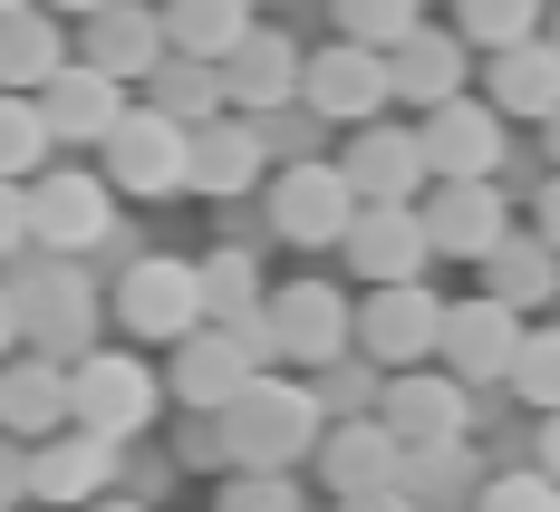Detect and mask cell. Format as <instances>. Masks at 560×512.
<instances>
[{
	"label": "cell",
	"instance_id": "e0dca14e",
	"mask_svg": "<svg viewBox=\"0 0 560 512\" xmlns=\"http://www.w3.org/2000/svg\"><path fill=\"white\" fill-rule=\"evenodd\" d=\"M116 435H97V426H49L39 445H30V503H97L116 484Z\"/></svg>",
	"mask_w": 560,
	"mask_h": 512
},
{
	"label": "cell",
	"instance_id": "d6a6232c",
	"mask_svg": "<svg viewBox=\"0 0 560 512\" xmlns=\"http://www.w3.org/2000/svg\"><path fill=\"white\" fill-rule=\"evenodd\" d=\"M512 397L532 406H560V319H522V348H512V377H503Z\"/></svg>",
	"mask_w": 560,
	"mask_h": 512
},
{
	"label": "cell",
	"instance_id": "bcb514c9",
	"mask_svg": "<svg viewBox=\"0 0 560 512\" xmlns=\"http://www.w3.org/2000/svg\"><path fill=\"white\" fill-rule=\"evenodd\" d=\"M20 348V300H10V281H0V358Z\"/></svg>",
	"mask_w": 560,
	"mask_h": 512
},
{
	"label": "cell",
	"instance_id": "4fadbf2b",
	"mask_svg": "<svg viewBox=\"0 0 560 512\" xmlns=\"http://www.w3.org/2000/svg\"><path fill=\"white\" fill-rule=\"evenodd\" d=\"M261 184V126L242 107H213L184 126V194H203V203H242Z\"/></svg>",
	"mask_w": 560,
	"mask_h": 512
},
{
	"label": "cell",
	"instance_id": "8992f818",
	"mask_svg": "<svg viewBox=\"0 0 560 512\" xmlns=\"http://www.w3.org/2000/svg\"><path fill=\"white\" fill-rule=\"evenodd\" d=\"M107 310H116V329H126V339L174 348L194 319H203V281H194V261H174V252H126V261H116Z\"/></svg>",
	"mask_w": 560,
	"mask_h": 512
},
{
	"label": "cell",
	"instance_id": "ffe728a7",
	"mask_svg": "<svg viewBox=\"0 0 560 512\" xmlns=\"http://www.w3.org/2000/svg\"><path fill=\"white\" fill-rule=\"evenodd\" d=\"M78 58L136 88V78L165 58V10H155V0H107V10H88V20H78Z\"/></svg>",
	"mask_w": 560,
	"mask_h": 512
},
{
	"label": "cell",
	"instance_id": "c3c4849f",
	"mask_svg": "<svg viewBox=\"0 0 560 512\" xmlns=\"http://www.w3.org/2000/svg\"><path fill=\"white\" fill-rule=\"evenodd\" d=\"M58 20H88V10H107V0H49Z\"/></svg>",
	"mask_w": 560,
	"mask_h": 512
},
{
	"label": "cell",
	"instance_id": "44dd1931",
	"mask_svg": "<svg viewBox=\"0 0 560 512\" xmlns=\"http://www.w3.org/2000/svg\"><path fill=\"white\" fill-rule=\"evenodd\" d=\"M39 97V116H49L58 146H88L97 155V136H107L116 116H126V78H107V68H88V58H68L49 88H30Z\"/></svg>",
	"mask_w": 560,
	"mask_h": 512
},
{
	"label": "cell",
	"instance_id": "f907efd6",
	"mask_svg": "<svg viewBox=\"0 0 560 512\" xmlns=\"http://www.w3.org/2000/svg\"><path fill=\"white\" fill-rule=\"evenodd\" d=\"M0 10H20V0H0Z\"/></svg>",
	"mask_w": 560,
	"mask_h": 512
},
{
	"label": "cell",
	"instance_id": "ba28073f",
	"mask_svg": "<svg viewBox=\"0 0 560 512\" xmlns=\"http://www.w3.org/2000/svg\"><path fill=\"white\" fill-rule=\"evenodd\" d=\"M97 155H107V184H116V194L165 203V194H184V116L136 107V97H126V116L97 136Z\"/></svg>",
	"mask_w": 560,
	"mask_h": 512
},
{
	"label": "cell",
	"instance_id": "2e32d148",
	"mask_svg": "<svg viewBox=\"0 0 560 512\" xmlns=\"http://www.w3.org/2000/svg\"><path fill=\"white\" fill-rule=\"evenodd\" d=\"M416 213H425V242H435V252H454V261H483V252L503 242V223H512L493 174H435Z\"/></svg>",
	"mask_w": 560,
	"mask_h": 512
},
{
	"label": "cell",
	"instance_id": "f35d334b",
	"mask_svg": "<svg viewBox=\"0 0 560 512\" xmlns=\"http://www.w3.org/2000/svg\"><path fill=\"white\" fill-rule=\"evenodd\" d=\"M252 126H261V155H280V165H290V155H319V126H329V116H310L300 97H290V107L252 116Z\"/></svg>",
	"mask_w": 560,
	"mask_h": 512
},
{
	"label": "cell",
	"instance_id": "d4e9b609",
	"mask_svg": "<svg viewBox=\"0 0 560 512\" xmlns=\"http://www.w3.org/2000/svg\"><path fill=\"white\" fill-rule=\"evenodd\" d=\"M252 377V348L232 339L223 319H194L184 339H174V377H165V397L184 406H232V387Z\"/></svg>",
	"mask_w": 560,
	"mask_h": 512
},
{
	"label": "cell",
	"instance_id": "7402d4cb",
	"mask_svg": "<svg viewBox=\"0 0 560 512\" xmlns=\"http://www.w3.org/2000/svg\"><path fill=\"white\" fill-rule=\"evenodd\" d=\"M464 78H474V49H464V30H406L387 49V88L406 97V107L425 116V107H445V97H464Z\"/></svg>",
	"mask_w": 560,
	"mask_h": 512
},
{
	"label": "cell",
	"instance_id": "7dc6e473",
	"mask_svg": "<svg viewBox=\"0 0 560 512\" xmlns=\"http://www.w3.org/2000/svg\"><path fill=\"white\" fill-rule=\"evenodd\" d=\"M541 155H551V165H560V107L541 116Z\"/></svg>",
	"mask_w": 560,
	"mask_h": 512
},
{
	"label": "cell",
	"instance_id": "f6af8a7d",
	"mask_svg": "<svg viewBox=\"0 0 560 512\" xmlns=\"http://www.w3.org/2000/svg\"><path fill=\"white\" fill-rule=\"evenodd\" d=\"M532 464H551V474H560V406H541V435H532Z\"/></svg>",
	"mask_w": 560,
	"mask_h": 512
},
{
	"label": "cell",
	"instance_id": "5b68a950",
	"mask_svg": "<svg viewBox=\"0 0 560 512\" xmlns=\"http://www.w3.org/2000/svg\"><path fill=\"white\" fill-rule=\"evenodd\" d=\"M348 213H358V184H348L338 155H290V165L271 174V194H261L271 242H300V252H338Z\"/></svg>",
	"mask_w": 560,
	"mask_h": 512
},
{
	"label": "cell",
	"instance_id": "6da1fadb",
	"mask_svg": "<svg viewBox=\"0 0 560 512\" xmlns=\"http://www.w3.org/2000/svg\"><path fill=\"white\" fill-rule=\"evenodd\" d=\"M0 281L20 300V339L49 348V358H88L97 348V271L88 252H49V242H20L0 261Z\"/></svg>",
	"mask_w": 560,
	"mask_h": 512
},
{
	"label": "cell",
	"instance_id": "ac0fdd59",
	"mask_svg": "<svg viewBox=\"0 0 560 512\" xmlns=\"http://www.w3.org/2000/svg\"><path fill=\"white\" fill-rule=\"evenodd\" d=\"M348 329H358V300L338 281H290L271 290V339L290 368H329L338 348H348Z\"/></svg>",
	"mask_w": 560,
	"mask_h": 512
},
{
	"label": "cell",
	"instance_id": "3957f363",
	"mask_svg": "<svg viewBox=\"0 0 560 512\" xmlns=\"http://www.w3.org/2000/svg\"><path fill=\"white\" fill-rule=\"evenodd\" d=\"M30 242L88 252V261H126L136 242H126V223H116L107 165H39L30 174Z\"/></svg>",
	"mask_w": 560,
	"mask_h": 512
},
{
	"label": "cell",
	"instance_id": "30bf717a",
	"mask_svg": "<svg viewBox=\"0 0 560 512\" xmlns=\"http://www.w3.org/2000/svg\"><path fill=\"white\" fill-rule=\"evenodd\" d=\"M300 107L329 116V126H368V116L396 107L387 88V49H368V39H329V49L300 58Z\"/></svg>",
	"mask_w": 560,
	"mask_h": 512
},
{
	"label": "cell",
	"instance_id": "681fc988",
	"mask_svg": "<svg viewBox=\"0 0 560 512\" xmlns=\"http://www.w3.org/2000/svg\"><path fill=\"white\" fill-rule=\"evenodd\" d=\"M541 39H551V49H560V0H551V10H541Z\"/></svg>",
	"mask_w": 560,
	"mask_h": 512
},
{
	"label": "cell",
	"instance_id": "7a4b0ae2",
	"mask_svg": "<svg viewBox=\"0 0 560 512\" xmlns=\"http://www.w3.org/2000/svg\"><path fill=\"white\" fill-rule=\"evenodd\" d=\"M213 416H223L232 464H310L319 426H329L319 387H300V377H280V368H252V377L232 387V406H213Z\"/></svg>",
	"mask_w": 560,
	"mask_h": 512
},
{
	"label": "cell",
	"instance_id": "9a60e30c",
	"mask_svg": "<svg viewBox=\"0 0 560 512\" xmlns=\"http://www.w3.org/2000/svg\"><path fill=\"white\" fill-rule=\"evenodd\" d=\"M338 261H348L358 281H416V271L435 261L425 213H416V203H358L348 232H338Z\"/></svg>",
	"mask_w": 560,
	"mask_h": 512
},
{
	"label": "cell",
	"instance_id": "b9f144b4",
	"mask_svg": "<svg viewBox=\"0 0 560 512\" xmlns=\"http://www.w3.org/2000/svg\"><path fill=\"white\" fill-rule=\"evenodd\" d=\"M20 242H30V184H20V174H0V261H10Z\"/></svg>",
	"mask_w": 560,
	"mask_h": 512
},
{
	"label": "cell",
	"instance_id": "cb8c5ba5",
	"mask_svg": "<svg viewBox=\"0 0 560 512\" xmlns=\"http://www.w3.org/2000/svg\"><path fill=\"white\" fill-rule=\"evenodd\" d=\"M0 426H10V435H30V445H39V435H49V426H68V358H49V348H10V358H0Z\"/></svg>",
	"mask_w": 560,
	"mask_h": 512
},
{
	"label": "cell",
	"instance_id": "83f0119b",
	"mask_svg": "<svg viewBox=\"0 0 560 512\" xmlns=\"http://www.w3.org/2000/svg\"><path fill=\"white\" fill-rule=\"evenodd\" d=\"M474 271H483V290L512 300V310H551V300H560V252L541 242V232H512L503 223V242H493Z\"/></svg>",
	"mask_w": 560,
	"mask_h": 512
},
{
	"label": "cell",
	"instance_id": "ab89813d",
	"mask_svg": "<svg viewBox=\"0 0 560 512\" xmlns=\"http://www.w3.org/2000/svg\"><path fill=\"white\" fill-rule=\"evenodd\" d=\"M223 503L232 512H290V503H300V484H290L280 464H242V474L223 484Z\"/></svg>",
	"mask_w": 560,
	"mask_h": 512
},
{
	"label": "cell",
	"instance_id": "9c48e42d",
	"mask_svg": "<svg viewBox=\"0 0 560 512\" xmlns=\"http://www.w3.org/2000/svg\"><path fill=\"white\" fill-rule=\"evenodd\" d=\"M377 416H387L396 445H445V435H474V387L454 377L445 358H416V368H387Z\"/></svg>",
	"mask_w": 560,
	"mask_h": 512
},
{
	"label": "cell",
	"instance_id": "ee69618b",
	"mask_svg": "<svg viewBox=\"0 0 560 512\" xmlns=\"http://www.w3.org/2000/svg\"><path fill=\"white\" fill-rule=\"evenodd\" d=\"M532 232H541V242L560 252V165L541 174V194H532Z\"/></svg>",
	"mask_w": 560,
	"mask_h": 512
},
{
	"label": "cell",
	"instance_id": "4dcf8cb0",
	"mask_svg": "<svg viewBox=\"0 0 560 512\" xmlns=\"http://www.w3.org/2000/svg\"><path fill=\"white\" fill-rule=\"evenodd\" d=\"M155 10H165V49H194V58H223L252 30V0H155Z\"/></svg>",
	"mask_w": 560,
	"mask_h": 512
},
{
	"label": "cell",
	"instance_id": "4316f807",
	"mask_svg": "<svg viewBox=\"0 0 560 512\" xmlns=\"http://www.w3.org/2000/svg\"><path fill=\"white\" fill-rule=\"evenodd\" d=\"M483 97H493L503 116H532V126H541V116L560 107V49L541 39V30H532V39H503V49H493V78H483Z\"/></svg>",
	"mask_w": 560,
	"mask_h": 512
},
{
	"label": "cell",
	"instance_id": "74e56055",
	"mask_svg": "<svg viewBox=\"0 0 560 512\" xmlns=\"http://www.w3.org/2000/svg\"><path fill=\"white\" fill-rule=\"evenodd\" d=\"M474 503H493V512H551L560 503V474H551V464H512V474H483Z\"/></svg>",
	"mask_w": 560,
	"mask_h": 512
},
{
	"label": "cell",
	"instance_id": "8fae6325",
	"mask_svg": "<svg viewBox=\"0 0 560 512\" xmlns=\"http://www.w3.org/2000/svg\"><path fill=\"white\" fill-rule=\"evenodd\" d=\"M435 329H445V300L425 290V271L416 281H368L348 348H368L377 368H416V358H435Z\"/></svg>",
	"mask_w": 560,
	"mask_h": 512
},
{
	"label": "cell",
	"instance_id": "d6986e66",
	"mask_svg": "<svg viewBox=\"0 0 560 512\" xmlns=\"http://www.w3.org/2000/svg\"><path fill=\"white\" fill-rule=\"evenodd\" d=\"M348 184H358V203H416L435 174H425V146H416V126H387V116H368V126H348Z\"/></svg>",
	"mask_w": 560,
	"mask_h": 512
},
{
	"label": "cell",
	"instance_id": "7c38bea8",
	"mask_svg": "<svg viewBox=\"0 0 560 512\" xmlns=\"http://www.w3.org/2000/svg\"><path fill=\"white\" fill-rule=\"evenodd\" d=\"M512 348H522V310H512V300H493V290H474V300H445L435 358H445V368L474 387V397L512 377Z\"/></svg>",
	"mask_w": 560,
	"mask_h": 512
},
{
	"label": "cell",
	"instance_id": "5bb4252c",
	"mask_svg": "<svg viewBox=\"0 0 560 512\" xmlns=\"http://www.w3.org/2000/svg\"><path fill=\"white\" fill-rule=\"evenodd\" d=\"M512 116L493 107V97H445V107H425L416 116V146H425V174H503L512 155V136H503Z\"/></svg>",
	"mask_w": 560,
	"mask_h": 512
},
{
	"label": "cell",
	"instance_id": "816d5d0a",
	"mask_svg": "<svg viewBox=\"0 0 560 512\" xmlns=\"http://www.w3.org/2000/svg\"><path fill=\"white\" fill-rule=\"evenodd\" d=\"M271 10H290V0H271Z\"/></svg>",
	"mask_w": 560,
	"mask_h": 512
},
{
	"label": "cell",
	"instance_id": "d590c367",
	"mask_svg": "<svg viewBox=\"0 0 560 512\" xmlns=\"http://www.w3.org/2000/svg\"><path fill=\"white\" fill-rule=\"evenodd\" d=\"M551 0H454V30L464 49H503V39H532Z\"/></svg>",
	"mask_w": 560,
	"mask_h": 512
},
{
	"label": "cell",
	"instance_id": "484cf974",
	"mask_svg": "<svg viewBox=\"0 0 560 512\" xmlns=\"http://www.w3.org/2000/svg\"><path fill=\"white\" fill-rule=\"evenodd\" d=\"M68 58H78V49H68V20H58L49 0L0 10V88H49Z\"/></svg>",
	"mask_w": 560,
	"mask_h": 512
},
{
	"label": "cell",
	"instance_id": "8d00e7d4",
	"mask_svg": "<svg viewBox=\"0 0 560 512\" xmlns=\"http://www.w3.org/2000/svg\"><path fill=\"white\" fill-rule=\"evenodd\" d=\"M329 10H338V39H368V49H396L425 20L416 0H329Z\"/></svg>",
	"mask_w": 560,
	"mask_h": 512
},
{
	"label": "cell",
	"instance_id": "f1b7e54d",
	"mask_svg": "<svg viewBox=\"0 0 560 512\" xmlns=\"http://www.w3.org/2000/svg\"><path fill=\"white\" fill-rule=\"evenodd\" d=\"M396 484H406V503H474V493H483V455H474L464 435H445V445H406Z\"/></svg>",
	"mask_w": 560,
	"mask_h": 512
},
{
	"label": "cell",
	"instance_id": "1f68e13d",
	"mask_svg": "<svg viewBox=\"0 0 560 512\" xmlns=\"http://www.w3.org/2000/svg\"><path fill=\"white\" fill-rule=\"evenodd\" d=\"M49 155H58V136H49V116H39V97L30 88H0V174L30 184Z\"/></svg>",
	"mask_w": 560,
	"mask_h": 512
},
{
	"label": "cell",
	"instance_id": "277c9868",
	"mask_svg": "<svg viewBox=\"0 0 560 512\" xmlns=\"http://www.w3.org/2000/svg\"><path fill=\"white\" fill-rule=\"evenodd\" d=\"M165 416V377L136 358V348H88V358H68V426H97L116 445H136L145 426Z\"/></svg>",
	"mask_w": 560,
	"mask_h": 512
},
{
	"label": "cell",
	"instance_id": "e575fe53",
	"mask_svg": "<svg viewBox=\"0 0 560 512\" xmlns=\"http://www.w3.org/2000/svg\"><path fill=\"white\" fill-rule=\"evenodd\" d=\"M310 387H319V406H329V416H377V387H387V368H377L368 348H338L329 368H310Z\"/></svg>",
	"mask_w": 560,
	"mask_h": 512
},
{
	"label": "cell",
	"instance_id": "836d02e7",
	"mask_svg": "<svg viewBox=\"0 0 560 512\" xmlns=\"http://www.w3.org/2000/svg\"><path fill=\"white\" fill-rule=\"evenodd\" d=\"M194 281H203V319H232V310L261 300V261H252V242H223V252L194 261Z\"/></svg>",
	"mask_w": 560,
	"mask_h": 512
},
{
	"label": "cell",
	"instance_id": "603a6c76",
	"mask_svg": "<svg viewBox=\"0 0 560 512\" xmlns=\"http://www.w3.org/2000/svg\"><path fill=\"white\" fill-rule=\"evenodd\" d=\"M300 97V49L280 39V30H242L223 49V107H242V116H271V107H290Z\"/></svg>",
	"mask_w": 560,
	"mask_h": 512
},
{
	"label": "cell",
	"instance_id": "52a82bcc",
	"mask_svg": "<svg viewBox=\"0 0 560 512\" xmlns=\"http://www.w3.org/2000/svg\"><path fill=\"white\" fill-rule=\"evenodd\" d=\"M310 464H319V484H329L338 503H406V484H396L406 445L387 435V416H329Z\"/></svg>",
	"mask_w": 560,
	"mask_h": 512
},
{
	"label": "cell",
	"instance_id": "7bdbcfd3",
	"mask_svg": "<svg viewBox=\"0 0 560 512\" xmlns=\"http://www.w3.org/2000/svg\"><path fill=\"white\" fill-rule=\"evenodd\" d=\"M10 503H30V435L0 426V512H10Z\"/></svg>",
	"mask_w": 560,
	"mask_h": 512
},
{
	"label": "cell",
	"instance_id": "f546056e",
	"mask_svg": "<svg viewBox=\"0 0 560 512\" xmlns=\"http://www.w3.org/2000/svg\"><path fill=\"white\" fill-rule=\"evenodd\" d=\"M136 88H145V107H165V116H184V126H194V116H213V107H223V58L165 49L155 68H145V78H136Z\"/></svg>",
	"mask_w": 560,
	"mask_h": 512
},
{
	"label": "cell",
	"instance_id": "60d3db41",
	"mask_svg": "<svg viewBox=\"0 0 560 512\" xmlns=\"http://www.w3.org/2000/svg\"><path fill=\"white\" fill-rule=\"evenodd\" d=\"M174 464H184V474H213V464H232V445H223V416H213V406H184Z\"/></svg>",
	"mask_w": 560,
	"mask_h": 512
}]
</instances>
